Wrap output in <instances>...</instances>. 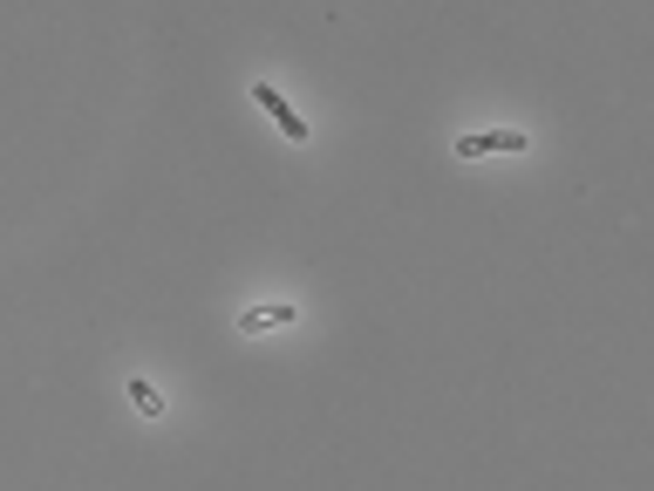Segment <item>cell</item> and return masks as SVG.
<instances>
[{"label": "cell", "instance_id": "cell-1", "mask_svg": "<svg viewBox=\"0 0 654 491\" xmlns=\"http://www.w3.org/2000/svg\"><path fill=\"white\" fill-rule=\"evenodd\" d=\"M252 102L266 109V117H272V124H280V137H287V144H307V137H314V130H307V124L294 117V102H287L280 89H272V82H252Z\"/></svg>", "mask_w": 654, "mask_h": 491}, {"label": "cell", "instance_id": "cell-2", "mask_svg": "<svg viewBox=\"0 0 654 491\" xmlns=\"http://www.w3.org/2000/svg\"><path fill=\"white\" fill-rule=\"evenodd\" d=\"M532 137L525 130H470V137H457V157H490V150H505V157H518Z\"/></svg>", "mask_w": 654, "mask_h": 491}, {"label": "cell", "instance_id": "cell-3", "mask_svg": "<svg viewBox=\"0 0 654 491\" xmlns=\"http://www.w3.org/2000/svg\"><path fill=\"white\" fill-rule=\"evenodd\" d=\"M246 335H280V327H294V301H272V307H246L239 314Z\"/></svg>", "mask_w": 654, "mask_h": 491}, {"label": "cell", "instance_id": "cell-4", "mask_svg": "<svg viewBox=\"0 0 654 491\" xmlns=\"http://www.w3.org/2000/svg\"><path fill=\"white\" fill-rule=\"evenodd\" d=\"M130 403H137V416H150V423L164 416V396L150 390V382H143V375H130Z\"/></svg>", "mask_w": 654, "mask_h": 491}]
</instances>
